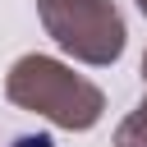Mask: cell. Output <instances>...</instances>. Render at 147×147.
<instances>
[{"mask_svg":"<svg viewBox=\"0 0 147 147\" xmlns=\"http://www.w3.org/2000/svg\"><path fill=\"white\" fill-rule=\"evenodd\" d=\"M14 147H51V138H23V142H14Z\"/></svg>","mask_w":147,"mask_h":147,"instance_id":"6da1fadb","label":"cell"}]
</instances>
